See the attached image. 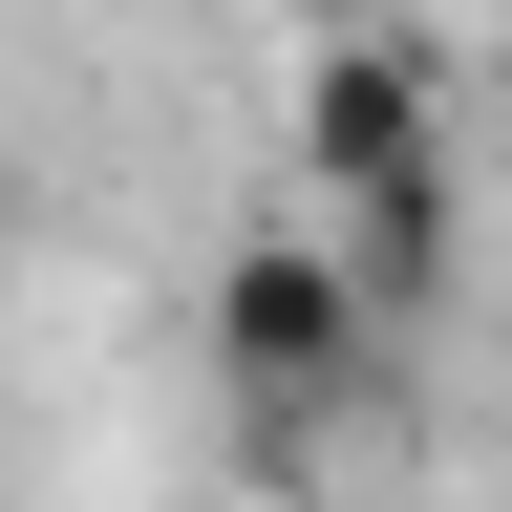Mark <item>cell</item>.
<instances>
[{"instance_id": "2", "label": "cell", "mask_w": 512, "mask_h": 512, "mask_svg": "<svg viewBox=\"0 0 512 512\" xmlns=\"http://www.w3.org/2000/svg\"><path fill=\"white\" fill-rule=\"evenodd\" d=\"M363 363H384V278L320 214H256L214 256V384H235V427H320V406H363Z\"/></svg>"}, {"instance_id": "3", "label": "cell", "mask_w": 512, "mask_h": 512, "mask_svg": "<svg viewBox=\"0 0 512 512\" xmlns=\"http://www.w3.org/2000/svg\"><path fill=\"white\" fill-rule=\"evenodd\" d=\"M363 22H384V0H299V43H363Z\"/></svg>"}, {"instance_id": "1", "label": "cell", "mask_w": 512, "mask_h": 512, "mask_svg": "<svg viewBox=\"0 0 512 512\" xmlns=\"http://www.w3.org/2000/svg\"><path fill=\"white\" fill-rule=\"evenodd\" d=\"M299 214L384 278V320H406V299H448V107H427L406 22L299 43Z\"/></svg>"}]
</instances>
